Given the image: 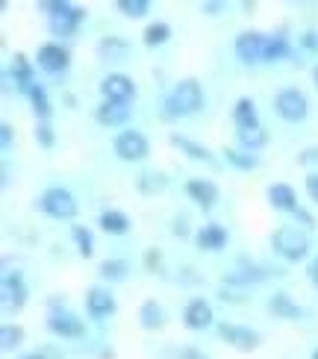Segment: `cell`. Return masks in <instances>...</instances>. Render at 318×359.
Returning <instances> with one entry per match:
<instances>
[{"label": "cell", "instance_id": "1", "mask_svg": "<svg viewBox=\"0 0 318 359\" xmlns=\"http://www.w3.org/2000/svg\"><path fill=\"white\" fill-rule=\"evenodd\" d=\"M204 107V88L194 77H186L174 86V92L165 97V118H183V115H194Z\"/></svg>", "mask_w": 318, "mask_h": 359}, {"label": "cell", "instance_id": "2", "mask_svg": "<svg viewBox=\"0 0 318 359\" xmlns=\"http://www.w3.org/2000/svg\"><path fill=\"white\" fill-rule=\"evenodd\" d=\"M39 209L44 215L56 218V221H71L74 215H77V198H74V194L68 189H62V186H51V189L41 191Z\"/></svg>", "mask_w": 318, "mask_h": 359}, {"label": "cell", "instance_id": "3", "mask_svg": "<svg viewBox=\"0 0 318 359\" xmlns=\"http://www.w3.org/2000/svg\"><path fill=\"white\" fill-rule=\"evenodd\" d=\"M271 245H274V250L280 253L286 262H300V259H307V253H310V238H307V233H300L298 227H280V230H274V236H271Z\"/></svg>", "mask_w": 318, "mask_h": 359}, {"label": "cell", "instance_id": "4", "mask_svg": "<svg viewBox=\"0 0 318 359\" xmlns=\"http://www.w3.org/2000/svg\"><path fill=\"white\" fill-rule=\"evenodd\" d=\"M274 112L289 124H300L304 118L310 115V100L300 88H280L277 97H274Z\"/></svg>", "mask_w": 318, "mask_h": 359}, {"label": "cell", "instance_id": "5", "mask_svg": "<svg viewBox=\"0 0 318 359\" xmlns=\"http://www.w3.org/2000/svg\"><path fill=\"white\" fill-rule=\"evenodd\" d=\"M112 151H115V156L121 162H142L150 154V142L145 139V133H139V130H124V133H118V136H115Z\"/></svg>", "mask_w": 318, "mask_h": 359}, {"label": "cell", "instance_id": "6", "mask_svg": "<svg viewBox=\"0 0 318 359\" xmlns=\"http://www.w3.org/2000/svg\"><path fill=\"white\" fill-rule=\"evenodd\" d=\"M83 21H86V9L83 6H74V4H68V0H65L62 9L48 18V27H51V36L71 39V36H77V29H80Z\"/></svg>", "mask_w": 318, "mask_h": 359}, {"label": "cell", "instance_id": "7", "mask_svg": "<svg viewBox=\"0 0 318 359\" xmlns=\"http://www.w3.org/2000/svg\"><path fill=\"white\" fill-rule=\"evenodd\" d=\"M36 65L44 71V74H65L68 65H71V53L62 48L59 41H48V44H41L39 53H36Z\"/></svg>", "mask_w": 318, "mask_h": 359}, {"label": "cell", "instance_id": "8", "mask_svg": "<svg viewBox=\"0 0 318 359\" xmlns=\"http://www.w3.org/2000/svg\"><path fill=\"white\" fill-rule=\"evenodd\" d=\"M218 336L236 351H256L260 348V333H253L251 327H241V324H227V321L218 324Z\"/></svg>", "mask_w": 318, "mask_h": 359}, {"label": "cell", "instance_id": "9", "mask_svg": "<svg viewBox=\"0 0 318 359\" xmlns=\"http://www.w3.org/2000/svg\"><path fill=\"white\" fill-rule=\"evenodd\" d=\"M48 330L59 339H83L86 336V324L71 316V312H62V309H53L48 316Z\"/></svg>", "mask_w": 318, "mask_h": 359}, {"label": "cell", "instance_id": "10", "mask_svg": "<svg viewBox=\"0 0 318 359\" xmlns=\"http://www.w3.org/2000/svg\"><path fill=\"white\" fill-rule=\"evenodd\" d=\"M236 56L241 59V62H263V50H265V36L263 33H256V29H245V33H239L236 36Z\"/></svg>", "mask_w": 318, "mask_h": 359}, {"label": "cell", "instance_id": "11", "mask_svg": "<svg viewBox=\"0 0 318 359\" xmlns=\"http://www.w3.org/2000/svg\"><path fill=\"white\" fill-rule=\"evenodd\" d=\"M100 95L103 100H118V103H130L135 97V83L127 74H110L100 80Z\"/></svg>", "mask_w": 318, "mask_h": 359}, {"label": "cell", "instance_id": "12", "mask_svg": "<svg viewBox=\"0 0 318 359\" xmlns=\"http://www.w3.org/2000/svg\"><path fill=\"white\" fill-rule=\"evenodd\" d=\"M9 80H15V88H18L21 95H27L29 97V92L39 86L36 83V71H33V65H29V59L24 56V53H15L12 56V65H9V74H6Z\"/></svg>", "mask_w": 318, "mask_h": 359}, {"label": "cell", "instance_id": "13", "mask_svg": "<svg viewBox=\"0 0 318 359\" xmlns=\"http://www.w3.org/2000/svg\"><path fill=\"white\" fill-rule=\"evenodd\" d=\"M0 294H4V306H6V312H18V309H24V304H27V286H24V277L18 274V271H9L6 277H4V283H0Z\"/></svg>", "mask_w": 318, "mask_h": 359}, {"label": "cell", "instance_id": "14", "mask_svg": "<svg viewBox=\"0 0 318 359\" xmlns=\"http://www.w3.org/2000/svg\"><path fill=\"white\" fill-rule=\"evenodd\" d=\"M130 115H133L130 103H118V100H103L100 107L95 109L98 124H103V127H121V124H127Z\"/></svg>", "mask_w": 318, "mask_h": 359}, {"label": "cell", "instance_id": "15", "mask_svg": "<svg viewBox=\"0 0 318 359\" xmlns=\"http://www.w3.org/2000/svg\"><path fill=\"white\" fill-rule=\"evenodd\" d=\"M212 318H216L212 316V306H209V301H204V297H192L183 309V324L189 330H206L212 324Z\"/></svg>", "mask_w": 318, "mask_h": 359}, {"label": "cell", "instance_id": "16", "mask_svg": "<svg viewBox=\"0 0 318 359\" xmlns=\"http://www.w3.org/2000/svg\"><path fill=\"white\" fill-rule=\"evenodd\" d=\"M186 194L201 209H212L216 201H218V186L212 183V180H206V177H192L186 183Z\"/></svg>", "mask_w": 318, "mask_h": 359}, {"label": "cell", "instance_id": "17", "mask_svg": "<svg viewBox=\"0 0 318 359\" xmlns=\"http://www.w3.org/2000/svg\"><path fill=\"white\" fill-rule=\"evenodd\" d=\"M86 312H88L92 318L112 316V312H115V297H112V292H110V289H100V286L88 289V292H86Z\"/></svg>", "mask_w": 318, "mask_h": 359}, {"label": "cell", "instance_id": "18", "mask_svg": "<svg viewBox=\"0 0 318 359\" xmlns=\"http://www.w3.org/2000/svg\"><path fill=\"white\" fill-rule=\"evenodd\" d=\"M227 238H230V236H227V230L221 227V224H204V227L194 233V245H198L201 250L216 253V250H221L227 245Z\"/></svg>", "mask_w": 318, "mask_h": 359}, {"label": "cell", "instance_id": "19", "mask_svg": "<svg viewBox=\"0 0 318 359\" xmlns=\"http://www.w3.org/2000/svg\"><path fill=\"white\" fill-rule=\"evenodd\" d=\"M265 194H268V203L280 209V212H295L298 209V194L289 183H271Z\"/></svg>", "mask_w": 318, "mask_h": 359}, {"label": "cell", "instance_id": "20", "mask_svg": "<svg viewBox=\"0 0 318 359\" xmlns=\"http://www.w3.org/2000/svg\"><path fill=\"white\" fill-rule=\"evenodd\" d=\"M236 139H239L241 151L256 154V151H263V147L268 144V133H265L263 124H256V127H239L236 130Z\"/></svg>", "mask_w": 318, "mask_h": 359}, {"label": "cell", "instance_id": "21", "mask_svg": "<svg viewBox=\"0 0 318 359\" xmlns=\"http://www.w3.org/2000/svg\"><path fill=\"white\" fill-rule=\"evenodd\" d=\"M98 224H100V230L110 233V236H127L130 233V218L121 212V209H103Z\"/></svg>", "mask_w": 318, "mask_h": 359}, {"label": "cell", "instance_id": "22", "mask_svg": "<svg viewBox=\"0 0 318 359\" xmlns=\"http://www.w3.org/2000/svg\"><path fill=\"white\" fill-rule=\"evenodd\" d=\"M292 53V44L286 33H274V36H265V50H263V62H280Z\"/></svg>", "mask_w": 318, "mask_h": 359}, {"label": "cell", "instance_id": "23", "mask_svg": "<svg viewBox=\"0 0 318 359\" xmlns=\"http://www.w3.org/2000/svg\"><path fill=\"white\" fill-rule=\"evenodd\" d=\"M171 144L177 147L180 154H186L189 159H194V162H209V165H212V162H216V159H212V154L206 151L204 144L192 142V139H186V136H177V133H174V136H171Z\"/></svg>", "mask_w": 318, "mask_h": 359}, {"label": "cell", "instance_id": "24", "mask_svg": "<svg viewBox=\"0 0 318 359\" xmlns=\"http://www.w3.org/2000/svg\"><path fill=\"white\" fill-rule=\"evenodd\" d=\"M127 50H130V44H127V39H121V36H106V39L98 41V56L100 59H110V62L124 59Z\"/></svg>", "mask_w": 318, "mask_h": 359}, {"label": "cell", "instance_id": "25", "mask_svg": "<svg viewBox=\"0 0 318 359\" xmlns=\"http://www.w3.org/2000/svg\"><path fill=\"white\" fill-rule=\"evenodd\" d=\"M165 324V312L157 301H145L139 306V327L142 330H159V327Z\"/></svg>", "mask_w": 318, "mask_h": 359}, {"label": "cell", "instance_id": "26", "mask_svg": "<svg viewBox=\"0 0 318 359\" xmlns=\"http://www.w3.org/2000/svg\"><path fill=\"white\" fill-rule=\"evenodd\" d=\"M224 162L239 168V171H253L256 165H260V156L241 151V147H224Z\"/></svg>", "mask_w": 318, "mask_h": 359}, {"label": "cell", "instance_id": "27", "mask_svg": "<svg viewBox=\"0 0 318 359\" xmlns=\"http://www.w3.org/2000/svg\"><path fill=\"white\" fill-rule=\"evenodd\" d=\"M233 121H236V130L239 127H256V124H260V118H256V103L251 97H239L236 100Z\"/></svg>", "mask_w": 318, "mask_h": 359}, {"label": "cell", "instance_id": "28", "mask_svg": "<svg viewBox=\"0 0 318 359\" xmlns=\"http://www.w3.org/2000/svg\"><path fill=\"white\" fill-rule=\"evenodd\" d=\"M98 274L103 280H110V283H121V280H127V274H130V262L127 259H103L100 268H98Z\"/></svg>", "mask_w": 318, "mask_h": 359}, {"label": "cell", "instance_id": "29", "mask_svg": "<svg viewBox=\"0 0 318 359\" xmlns=\"http://www.w3.org/2000/svg\"><path fill=\"white\" fill-rule=\"evenodd\" d=\"M171 39V27L165 24V21H154V24H147L145 27V33H142V41L147 44V48H162L165 41Z\"/></svg>", "mask_w": 318, "mask_h": 359}, {"label": "cell", "instance_id": "30", "mask_svg": "<svg viewBox=\"0 0 318 359\" xmlns=\"http://www.w3.org/2000/svg\"><path fill=\"white\" fill-rule=\"evenodd\" d=\"M268 277V268H241V271H230L224 277L227 286H248V283H260Z\"/></svg>", "mask_w": 318, "mask_h": 359}, {"label": "cell", "instance_id": "31", "mask_svg": "<svg viewBox=\"0 0 318 359\" xmlns=\"http://www.w3.org/2000/svg\"><path fill=\"white\" fill-rule=\"evenodd\" d=\"M71 238H74V245H77L80 257L88 259L95 253V236H92V230H88V227H83V224H74V227H71Z\"/></svg>", "mask_w": 318, "mask_h": 359}, {"label": "cell", "instance_id": "32", "mask_svg": "<svg viewBox=\"0 0 318 359\" xmlns=\"http://www.w3.org/2000/svg\"><path fill=\"white\" fill-rule=\"evenodd\" d=\"M268 306H271V312H274L277 318H289V321L300 318V306L292 304V297H289V294H274V297L268 301Z\"/></svg>", "mask_w": 318, "mask_h": 359}, {"label": "cell", "instance_id": "33", "mask_svg": "<svg viewBox=\"0 0 318 359\" xmlns=\"http://www.w3.org/2000/svg\"><path fill=\"white\" fill-rule=\"evenodd\" d=\"M29 103H33V112L39 121H51V115H53V107H51V100H48V92H44V86L39 83L33 92H29Z\"/></svg>", "mask_w": 318, "mask_h": 359}, {"label": "cell", "instance_id": "34", "mask_svg": "<svg viewBox=\"0 0 318 359\" xmlns=\"http://www.w3.org/2000/svg\"><path fill=\"white\" fill-rule=\"evenodd\" d=\"M21 345H24V327L21 324H4V327H0V348L15 351Z\"/></svg>", "mask_w": 318, "mask_h": 359}, {"label": "cell", "instance_id": "35", "mask_svg": "<svg viewBox=\"0 0 318 359\" xmlns=\"http://www.w3.org/2000/svg\"><path fill=\"white\" fill-rule=\"evenodd\" d=\"M135 186H139V191H142V194H157V191H162L165 186H168V180H165L162 174L145 171V174L135 177Z\"/></svg>", "mask_w": 318, "mask_h": 359}, {"label": "cell", "instance_id": "36", "mask_svg": "<svg viewBox=\"0 0 318 359\" xmlns=\"http://www.w3.org/2000/svg\"><path fill=\"white\" fill-rule=\"evenodd\" d=\"M118 12L127 15V18H145L150 12V0H118Z\"/></svg>", "mask_w": 318, "mask_h": 359}, {"label": "cell", "instance_id": "37", "mask_svg": "<svg viewBox=\"0 0 318 359\" xmlns=\"http://www.w3.org/2000/svg\"><path fill=\"white\" fill-rule=\"evenodd\" d=\"M36 142H39V147H44V151H51V147H53L56 133H53L51 121H39L36 124Z\"/></svg>", "mask_w": 318, "mask_h": 359}, {"label": "cell", "instance_id": "38", "mask_svg": "<svg viewBox=\"0 0 318 359\" xmlns=\"http://www.w3.org/2000/svg\"><path fill=\"white\" fill-rule=\"evenodd\" d=\"M145 265H147V271H159V265H162V253L157 248H150L145 253Z\"/></svg>", "mask_w": 318, "mask_h": 359}, {"label": "cell", "instance_id": "39", "mask_svg": "<svg viewBox=\"0 0 318 359\" xmlns=\"http://www.w3.org/2000/svg\"><path fill=\"white\" fill-rule=\"evenodd\" d=\"M0 147H4V151H9L12 147V124H0Z\"/></svg>", "mask_w": 318, "mask_h": 359}, {"label": "cell", "instance_id": "40", "mask_svg": "<svg viewBox=\"0 0 318 359\" xmlns=\"http://www.w3.org/2000/svg\"><path fill=\"white\" fill-rule=\"evenodd\" d=\"M201 12L204 15H218V12H224V4H221V0H204Z\"/></svg>", "mask_w": 318, "mask_h": 359}, {"label": "cell", "instance_id": "41", "mask_svg": "<svg viewBox=\"0 0 318 359\" xmlns=\"http://www.w3.org/2000/svg\"><path fill=\"white\" fill-rule=\"evenodd\" d=\"M300 44H304L307 50H318V33H312V29H307V33L300 36Z\"/></svg>", "mask_w": 318, "mask_h": 359}, {"label": "cell", "instance_id": "42", "mask_svg": "<svg viewBox=\"0 0 318 359\" xmlns=\"http://www.w3.org/2000/svg\"><path fill=\"white\" fill-rule=\"evenodd\" d=\"M292 215H295V218H298L300 224H304V227H312V224H315V218H312V215L307 212V209H304V206H298V209H295V212H292Z\"/></svg>", "mask_w": 318, "mask_h": 359}, {"label": "cell", "instance_id": "43", "mask_svg": "<svg viewBox=\"0 0 318 359\" xmlns=\"http://www.w3.org/2000/svg\"><path fill=\"white\" fill-rule=\"evenodd\" d=\"M307 194L318 203V174H310L307 177Z\"/></svg>", "mask_w": 318, "mask_h": 359}, {"label": "cell", "instance_id": "44", "mask_svg": "<svg viewBox=\"0 0 318 359\" xmlns=\"http://www.w3.org/2000/svg\"><path fill=\"white\" fill-rule=\"evenodd\" d=\"M298 162H300V165H310V162H318V144L300 154V156H298Z\"/></svg>", "mask_w": 318, "mask_h": 359}, {"label": "cell", "instance_id": "45", "mask_svg": "<svg viewBox=\"0 0 318 359\" xmlns=\"http://www.w3.org/2000/svg\"><path fill=\"white\" fill-rule=\"evenodd\" d=\"M180 359H204V356L194 351V348H186V351H180Z\"/></svg>", "mask_w": 318, "mask_h": 359}, {"label": "cell", "instance_id": "46", "mask_svg": "<svg viewBox=\"0 0 318 359\" xmlns=\"http://www.w3.org/2000/svg\"><path fill=\"white\" fill-rule=\"evenodd\" d=\"M310 277H312V283L318 286V259H312V265H310Z\"/></svg>", "mask_w": 318, "mask_h": 359}, {"label": "cell", "instance_id": "47", "mask_svg": "<svg viewBox=\"0 0 318 359\" xmlns=\"http://www.w3.org/2000/svg\"><path fill=\"white\" fill-rule=\"evenodd\" d=\"M174 233H177V236H189V230H186V224H183V221H177V224H174Z\"/></svg>", "mask_w": 318, "mask_h": 359}, {"label": "cell", "instance_id": "48", "mask_svg": "<svg viewBox=\"0 0 318 359\" xmlns=\"http://www.w3.org/2000/svg\"><path fill=\"white\" fill-rule=\"evenodd\" d=\"M21 359H44V353H41V351H36V353H24Z\"/></svg>", "mask_w": 318, "mask_h": 359}, {"label": "cell", "instance_id": "49", "mask_svg": "<svg viewBox=\"0 0 318 359\" xmlns=\"http://www.w3.org/2000/svg\"><path fill=\"white\" fill-rule=\"evenodd\" d=\"M100 359H115V353H112L110 348H103V351H100Z\"/></svg>", "mask_w": 318, "mask_h": 359}, {"label": "cell", "instance_id": "50", "mask_svg": "<svg viewBox=\"0 0 318 359\" xmlns=\"http://www.w3.org/2000/svg\"><path fill=\"white\" fill-rule=\"evenodd\" d=\"M312 77H315V86H318V65H315V71H312Z\"/></svg>", "mask_w": 318, "mask_h": 359}, {"label": "cell", "instance_id": "51", "mask_svg": "<svg viewBox=\"0 0 318 359\" xmlns=\"http://www.w3.org/2000/svg\"><path fill=\"white\" fill-rule=\"evenodd\" d=\"M310 359H318V348H315V351H312V356H310Z\"/></svg>", "mask_w": 318, "mask_h": 359}]
</instances>
